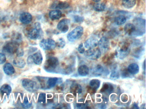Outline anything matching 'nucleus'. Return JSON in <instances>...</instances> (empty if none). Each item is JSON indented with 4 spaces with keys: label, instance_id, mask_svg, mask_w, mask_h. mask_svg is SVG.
<instances>
[{
    "label": "nucleus",
    "instance_id": "1",
    "mask_svg": "<svg viewBox=\"0 0 146 109\" xmlns=\"http://www.w3.org/2000/svg\"><path fill=\"white\" fill-rule=\"evenodd\" d=\"M133 22L136 28L133 36H141L145 34L146 31L145 20L141 18H136L134 20Z\"/></svg>",
    "mask_w": 146,
    "mask_h": 109
},
{
    "label": "nucleus",
    "instance_id": "2",
    "mask_svg": "<svg viewBox=\"0 0 146 109\" xmlns=\"http://www.w3.org/2000/svg\"><path fill=\"white\" fill-rule=\"evenodd\" d=\"M59 61L56 57H50L48 58L44 64V69L48 72L55 71L58 66Z\"/></svg>",
    "mask_w": 146,
    "mask_h": 109
},
{
    "label": "nucleus",
    "instance_id": "3",
    "mask_svg": "<svg viewBox=\"0 0 146 109\" xmlns=\"http://www.w3.org/2000/svg\"><path fill=\"white\" fill-rule=\"evenodd\" d=\"M83 32V27L81 26H78L68 33L67 39L70 42L75 41L82 36Z\"/></svg>",
    "mask_w": 146,
    "mask_h": 109
},
{
    "label": "nucleus",
    "instance_id": "4",
    "mask_svg": "<svg viewBox=\"0 0 146 109\" xmlns=\"http://www.w3.org/2000/svg\"><path fill=\"white\" fill-rule=\"evenodd\" d=\"M42 31L41 28L40 23L36 22L35 24V28L30 29L28 31V36L29 38L32 40H36L40 37L42 35Z\"/></svg>",
    "mask_w": 146,
    "mask_h": 109
},
{
    "label": "nucleus",
    "instance_id": "5",
    "mask_svg": "<svg viewBox=\"0 0 146 109\" xmlns=\"http://www.w3.org/2000/svg\"><path fill=\"white\" fill-rule=\"evenodd\" d=\"M22 85L25 89L27 91L31 92H35L38 89V85L35 81L29 79L25 78L22 81Z\"/></svg>",
    "mask_w": 146,
    "mask_h": 109
},
{
    "label": "nucleus",
    "instance_id": "6",
    "mask_svg": "<svg viewBox=\"0 0 146 109\" xmlns=\"http://www.w3.org/2000/svg\"><path fill=\"white\" fill-rule=\"evenodd\" d=\"M85 57L91 60H96L101 55L102 53L99 48H91L85 51L84 53Z\"/></svg>",
    "mask_w": 146,
    "mask_h": 109
},
{
    "label": "nucleus",
    "instance_id": "7",
    "mask_svg": "<svg viewBox=\"0 0 146 109\" xmlns=\"http://www.w3.org/2000/svg\"><path fill=\"white\" fill-rule=\"evenodd\" d=\"M40 47L45 50H52L56 47V42L51 38L42 39L39 43Z\"/></svg>",
    "mask_w": 146,
    "mask_h": 109
},
{
    "label": "nucleus",
    "instance_id": "8",
    "mask_svg": "<svg viewBox=\"0 0 146 109\" xmlns=\"http://www.w3.org/2000/svg\"><path fill=\"white\" fill-rule=\"evenodd\" d=\"M19 47V44L11 41L8 42L4 45L3 51L6 53L12 54L16 53Z\"/></svg>",
    "mask_w": 146,
    "mask_h": 109
},
{
    "label": "nucleus",
    "instance_id": "9",
    "mask_svg": "<svg viewBox=\"0 0 146 109\" xmlns=\"http://www.w3.org/2000/svg\"><path fill=\"white\" fill-rule=\"evenodd\" d=\"M98 46H99V49L101 53H106L110 47L109 40L107 37H102L99 40Z\"/></svg>",
    "mask_w": 146,
    "mask_h": 109
},
{
    "label": "nucleus",
    "instance_id": "10",
    "mask_svg": "<svg viewBox=\"0 0 146 109\" xmlns=\"http://www.w3.org/2000/svg\"><path fill=\"white\" fill-rule=\"evenodd\" d=\"M70 24V20L67 18L63 19L59 22L57 25V28L62 33H66L69 30Z\"/></svg>",
    "mask_w": 146,
    "mask_h": 109
},
{
    "label": "nucleus",
    "instance_id": "11",
    "mask_svg": "<svg viewBox=\"0 0 146 109\" xmlns=\"http://www.w3.org/2000/svg\"><path fill=\"white\" fill-rule=\"evenodd\" d=\"M130 52V48L128 46L124 45L118 51V58L120 59H123L126 58Z\"/></svg>",
    "mask_w": 146,
    "mask_h": 109
},
{
    "label": "nucleus",
    "instance_id": "12",
    "mask_svg": "<svg viewBox=\"0 0 146 109\" xmlns=\"http://www.w3.org/2000/svg\"><path fill=\"white\" fill-rule=\"evenodd\" d=\"M98 39L95 37H90V38L86 40L84 42V46L86 48L89 49L94 48L97 47L98 45Z\"/></svg>",
    "mask_w": 146,
    "mask_h": 109
},
{
    "label": "nucleus",
    "instance_id": "13",
    "mask_svg": "<svg viewBox=\"0 0 146 109\" xmlns=\"http://www.w3.org/2000/svg\"><path fill=\"white\" fill-rule=\"evenodd\" d=\"M19 20L23 24H29L32 20V15L29 13L26 12L22 13L20 14Z\"/></svg>",
    "mask_w": 146,
    "mask_h": 109
},
{
    "label": "nucleus",
    "instance_id": "14",
    "mask_svg": "<svg viewBox=\"0 0 146 109\" xmlns=\"http://www.w3.org/2000/svg\"><path fill=\"white\" fill-rule=\"evenodd\" d=\"M69 5L67 3L64 2L60 1H56L54 2L51 6V8L59 9H65L68 8Z\"/></svg>",
    "mask_w": 146,
    "mask_h": 109
},
{
    "label": "nucleus",
    "instance_id": "15",
    "mask_svg": "<svg viewBox=\"0 0 146 109\" xmlns=\"http://www.w3.org/2000/svg\"><path fill=\"white\" fill-rule=\"evenodd\" d=\"M70 92L74 95L79 94L82 92V88L80 84L77 83H73L70 87Z\"/></svg>",
    "mask_w": 146,
    "mask_h": 109
},
{
    "label": "nucleus",
    "instance_id": "16",
    "mask_svg": "<svg viewBox=\"0 0 146 109\" xmlns=\"http://www.w3.org/2000/svg\"><path fill=\"white\" fill-rule=\"evenodd\" d=\"M125 33L129 36H133V34L135 33L136 30L135 26V25L131 23L126 24L124 28Z\"/></svg>",
    "mask_w": 146,
    "mask_h": 109
},
{
    "label": "nucleus",
    "instance_id": "17",
    "mask_svg": "<svg viewBox=\"0 0 146 109\" xmlns=\"http://www.w3.org/2000/svg\"><path fill=\"white\" fill-rule=\"evenodd\" d=\"M3 70L7 76H11L15 72V70L13 66L10 63H7L3 66Z\"/></svg>",
    "mask_w": 146,
    "mask_h": 109
},
{
    "label": "nucleus",
    "instance_id": "18",
    "mask_svg": "<svg viewBox=\"0 0 146 109\" xmlns=\"http://www.w3.org/2000/svg\"><path fill=\"white\" fill-rule=\"evenodd\" d=\"M33 62L36 65H40L43 60V56L40 51H39L32 55Z\"/></svg>",
    "mask_w": 146,
    "mask_h": 109
},
{
    "label": "nucleus",
    "instance_id": "19",
    "mask_svg": "<svg viewBox=\"0 0 146 109\" xmlns=\"http://www.w3.org/2000/svg\"><path fill=\"white\" fill-rule=\"evenodd\" d=\"M78 72L79 76L83 77L86 76L89 74V68L86 65H82L78 67Z\"/></svg>",
    "mask_w": 146,
    "mask_h": 109
},
{
    "label": "nucleus",
    "instance_id": "20",
    "mask_svg": "<svg viewBox=\"0 0 146 109\" xmlns=\"http://www.w3.org/2000/svg\"><path fill=\"white\" fill-rule=\"evenodd\" d=\"M127 70L131 75H136L139 72V66L136 63L130 64L127 67Z\"/></svg>",
    "mask_w": 146,
    "mask_h": 109
},
{
    "label": "nucleus",
    "instance_id": "21",
    "mask_svg": "<svg viewBox=\"0 0 146 109\" xmlns=\"http://www.w3.org/2000/svg\"><path fill=\"white\" fill-rule=\"evenodd\" d=\"M62 15V12L58 9L52 10L49 13V17L52 20L59 19L61 18Z\"/></svg>",
    "mask_w": 146,
    "mask_h": 109
},
{
    "label": "nucleus",
    "instance_id": "22",
    "mask_svg": "<svg viewBox=\"0 0 146 109\" xmlns=\"http://www.w3.org/2000/svg\"><path fill=\"white\" fill-rule=\"evenodd\" d=\"M105 71L104 67L100 64H97L93 69V74L94 76L98 77L102 76Z\"/></svg>",
    "mask_w": 146,
    "mask_h": 109
},
{
    "label": "nucleus",
    "instance_id": "23",
    "mask_svg": "<svg viewBox=\"0 0 146 109\" xmlns=\"http://www.w3.org/2000/svg\"><path fill=\"white\" fill-rule=\"evenodd\" d=\"M13 64L16 67L21 69L23 68L26 65L25 60L23 59L20 58V57L15 59L13 60Z\"/></svg>",
    "mask_w": 146,
    "mask_h": 109
},
{
    "label": "nucleus",
    "instance_id": "24",
    "mask_svg": "<svg viewBox=\"0 0 146 109\" xmlns=\"http://www.w3.org/2000/svg\"><path fill=\"white\" fill-rule=\"evenodd\" d=\"M113 90V87L111 84L109 83H105L103 85L101 91L103 93L110 94L112 93Z\"/></svg>",
    "mask_w": 146,
    "mask_h": 109
},
{
    "label": "nucleus",
    "instance_id": "25",
    "mask_svg": "<svg viewBox=\"0 0 146 109\" xmlns=\"http://www.w3.org/2000/svg\"><path fill=\"white\" fill-rule=\"evenodd\" d=\"M59 81V78L56 77H49L47 81L46 84L48 88L53 87Z\"/></svg>",
    "mask_w": 146,
    "mask_h": 109
},
{
    "label": "nucleus",
    "instance_id": "26",
    "mask_svg": "<svg viewBox=\"0 0 146 109\" xmlns=\"http://www.w3.org/2000/svg\"><path fill=\"white\" fill-rule=\"evenodd\" d=\"M12 92V88L9 84H5L0 88V92L2 94L10 95Z\"/></svg>",
    "mask_w": 146,
    "mask_h": 109
},
{
    "label": "nucleus",
    "instance_id": "27",
    "mask_svg": "<svg viewBox=\"0 0 146 109\" xmlns=\"http://www.w3.org/2000/svg\"><path fill=\"white\" fill-rule=\"evenodd\" d=\"M136 0H122V4L125 8L130 9L135 5Z\"/></svg>",
    "mask_w": 146,
    "mask_h": 109
},
{
    "label": "nucleus",
    "instance_id": "28",
    "mask_svg": "<svg viewBox=\"0 0 146 109\" xmlns=\"http://www.w3.org/2000/svg\"><path fill=\"white\" fill-rule=\"evenodd\" d=\"M101 82L99 79H93L90 80L89 83L90 86L91 88L96 90L100 88V86Z\"/></svg>",
    "mask_w": 146,
    "mask_h": 109
},
{
    "label": "nucleus",
    "instance_id": "29",
    "mask_svg": "<svg viewBox=\"0 0 146 109\" xmlns=\"http://www.w3.org/2000/svg\"><path fill=\"white\" fill-rule=\"evenodd\" d=\"M126 21V18L124 15H120L115 18L114 22L117 25L123 24Z\"/></svg>",
    "mask_w": 146,
    "mask_h": 109
},
{
    "label": "nucleus",
    "instance_id": "30",
    "mask_svg": "<svg viewBox=\"0 0 146 109\" xmlns=\"http://www.w3.org/2000/svg\"><path fill=\"white\" fill-rule=\"evenodd\" d=\"M144 51V49L143 47H138L133 52V56L136 58H139L141 57L142 55H143V54Z\"/></svg>",
    "mask_w": 146,
    "mask_h": 109
},
{
    "label": "nucleus",
    "instance_id": "31",
    "mask_svg": "<svg viewBox=\"0 0 146 109\" xmlns=\"http://www.w3.org/2000/svg\"><path fill=\"white\" fill-rule=\"evenodd\" d=\"M106 4L103 3H98L94 5V8L97 12H102L106 9Z\"/></svg>",
    "mask_w": 146,
    "mask_h": 109
},
{
    "label": "nucleus",
    "instance_id": "32",
    "mask_svg": "<svg viewBox=\"0 0 146 109\" xmlns=\"http://www.w3.org/2000/svg\"><path fill=\"white\" fill-rule=\"evenodd\" d=\"M12 38V41L17 43L19 44L22 41V40H23L22 35L20 33H17V32L13 34Z\"/></svg>",
    "mask_w": 146,
    "mask_h": 109
},
{
    "label": "nucleus",
    "instance_id": "33",
    "mask_svg": "<svg viewBox=\"0 0 146 109\" xmlns=\"http://www.w3.org/2000/svg\"><path fill=\"white\" fill-rule=\"evenodd\" d=\"M21 105H22V106L24 108L28 109V108H29L32 106V101L30 102L27 97H25L23 102L21 104Z\"/></svg>",
    "mask_w": 146,
    "mask_h": 109
},
{
    "label": "nucleus",
    "instance_id": "34",
    "mask_svg": "<svg viewBox=\"0 0 146 109\" xmlns=\"http://www.w3.org/2000/svg\"><path fill=\"white\" fill-rule=\"evenodd\" d=\"M56 46L59 48H64L66 45L65 40L62 37L59 38L56 43Z\"/></svg>",
    "mask_w": 146,
    "mask_h": 109
},
{
    "label": "nucleus",
    "instance_id": "35",
    "mask_svg": "<svg viewBox=\"0 0 146 109\" xmlns=\"http://www.w3.org/2000/svg\"><path fill=\"white\" fill-rule=\"evenodd\" d=\"M119 77V72L117 70H113L111 72V75H110V78L113 80H116L118 79Z\"/></svg>",
    "mask_w": 146,
    "mask_h": 109
},
{
    "label": "nucleus",
    "instance_id": "36",
    "mask_svg": "<svg viewBox=\"0 0 146 109\" xmlns=\"http://www.w3.org/2000/svg\"><path fill=\"white\" fill-rule=\"evenodd\" d=\"M46 102V95L44 93H41L38 97V102L44 104Z\"/></svg>",
    "mask_w": 146,
    "mask_h": 109
},
{
    "label": "nucleus",
    "instance_id": "37",
    "mask_svg": "<svg viewBox=\"0 0 146 109\" xmlns=\"http://www.w3.org/2000/svg\"><path fill=\"white\" fill-rule=\"evenodd\" d=\"M16 53L18 57H22L24 54V51L23 49L19 47Z\"/></svg>",
    "mask_w": 146,
    "mask_h": 109
},
{
    "label": "nucleus",
    "instance_id": "38",
    "mask_svg": "<svg viewBox=\"0 0 146 109\" xmlns=\"http://www.w3.org/2000/svg\"><path fill=\"white\" fill-rule=\"evenodd\" d=\"M74 20L76 23H80L82 22L84 20V18L79 15H75L74 17Z\"/></svg>",
    "mask_w": 146,
    "mask_h": 109
},
{
    "label": "nucleus",
    "instance_id": "39",
    "mask_svg": "<svg viewBox=\"0 0 146 109\" xmlns=\"http://www.w3.org/2000/svg\"><path fill=\"white\" fill-rule=\"evenodd\" d=\"M78 52H79L80 54H84L85 52V49H84V46L83 43H82L79 44L78 47Z\"/></svg>",
    "mask_w": 146,
    "mask_h": 109
},
{
    "label": "nucleus",
    "instance_id": "40",
    "mask_svg": "<svg viewBox=\"0 0 146 109\" xmlns=\"http://www.w3.org/2000/svg\"><path fill=\"white\" fill-rule=\"evenodd\" d=\"M6 60V57L4 53H0V64H4Z\"/></svg>",
    "mask_w": 146,
    "mask_h": 109
},
{
    "label": "nucleus",
    "instance_id": "41",
    "mask_svg": "<svg viewBox=\"0 0 146 109\" xmlns=\"http://www.w3.org/2000/svg\"><path fill=\"white\" fill-rule=\"evenodd\" d=\"M130 75L131 74L127 70H124L122 72V73H121L122 77H123V78L129 77Z\"/></svg>",
    "mask_w": 146,
    "mask_h": 109
},
{
    "label": "nucleus",
    "instance_id": "42",
    "mask_svg": "<svg viewBox=\"0 0 146 109\" xmlns=\"http://www.w3.org/2000/svg\"><path fill=\"white\" fill-rule=\"evenodd\" d=\"M76 106L77 108H80V109H83V108H86L87 106V105L84 103H78L76 104Z\"/></svg>",
    "mask_w": 146,
    "mask_h": 109
},
{
    "label": "nucleus",
    "instance_id": "43",
    "mask_svg": "<svg viewBox=\"0 0 146 109\" xmlns=\"http://www.w3.org/2000/svg\"><path fill=\"white\" fill-rule=\"evenodd\" d=\"M27 61H28V64H29L34 63L33 62V59H32V55H30V56H29L28 60H27Z\"/></svg>",
    "mask_w": 146,
    "mask_h": 109
},
{
    "label": "nucleus",
    "instance_id": "44",
    "mask_svg": "<svg viewBox=\"0 0 146 109\" xmlns=\"http://www.w3.org/2000/svg\"><path fill=\"white\" fill-rule=\"evenodd\" d=\"M133 106H134V108H135V109H138V106H137V104L136 103H135V104H133Z\"/></svg>",
    "mask_w": 146,
    "mask_h": 109
},
{
    "label": "nucleus",
    "instance_id": "45",
    "mask_svg": "<svg viewBox=\"0 0 146 109\" xmlns=\"http://www.w3.org/2000/svg\"><path fill=\"white\" fill-rule=\"evenodd\" d=\"M143 69L144 70H145V60H144V62H143Z\"/></svg>",
    "mask_w": 146,
    "mask_h": 109
},
{
    "label": "nucleus",
    "instance_id": "46",
    "mask_svg": "<svg viewBox=\"0 0 146 109\" xmlns=\"http://www.w3.org/2000/svg\"><path fill=\"white\" fill-rule=\"evenodd\" d=\"M93 1H94L96 2H98L100 1L101 0H93Z\"/></svg>",
    "mask_w": 146,
    "mask_h": 109
},
{
    "label": "nucleus",
    "instance_id": "47",
    "mask_svg": "<svg viewBox=\"0 0 146 109\" xmlns=\"http://www.w3.org/2000/svg\"><path fill=\"white\" fill-rule=\"evenodd\" d=\"M0 22H1V20H0Z\"/></svg>",
    "mask_w": 146,
    "mask_h": 109
},
{
    "label": "nucleus",
    "instance_id": "48",
    "mask_svg": "<svg viewBox=\"0 0 146 109\" xmlns=\"http://www.w3.org/2000/svg\"></svg>",
    "mask_w": 146,
    "mask_h": 109
}]
</instances>
